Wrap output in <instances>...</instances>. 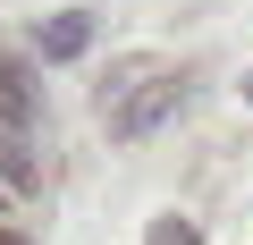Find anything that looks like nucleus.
Wrapping results in <instances>:
<instances>
[{"mask_svg": "<svg viewBox=\"0 0 253 245\" xmlns=\"http://www.w3.org/2000/svg\"><path fill=\"white\" fill-rule=\"evenodd\" d=\"M34 51H42V59H84V51H93V17H84V9L51 17V26L34 34Z\"/></svg>", "mask_w": 253, "mask_h": 245, "instance_id": "f257e3e1", "label": "nucleus"}, {"mask_svg": "<svg viewBox=\"0 0 253 245\" xmlns=\"http://www.w3.org/2000/svg\"><path fill=\"white\" fill-rule=\"evenodd\" d=\"M0 186H9V195H34V152H26L9 127H0Z\"/></svg>", "mask_w": 253, "mask_h": 245, "instance_id": "f03ea898", "label": "nucleus"}, {"mask_svg": "<svg viewBox=\"0 0 253 245\" xmlns=\"http://www.w3.org/2000/svg\"><path fill=\"white\" fill-rule=\"evenodd\" d=\"M144 245H203V228H194V220H177V211H169V220H152V237H144Z\"/></svg>", "mask_w": 253, "mask_h": 245, "instance_id": "7ed1b4c3", "label": "nucleus"}, {"mask_svg": "<svg viewBox=\"0 0 253 245\" xmlns=\"http://www.w3.org/2000/svg\"><path fill=\"white\" fill-rule=\"evenodd\" d=\"M0 245H34V237H26V228H9V220H0Z\"/></svg>", "mask_w": 253, "mask_h": 245, "instance_id": "20e7f679", "label": "nucleus"}, {"mask_svg": "<svg viewBox=\"0 0 253 245\" xmlns=\"http://www.w3.org/2000/svg\"><path fill=\"white\" fill-rule=\"evenodd\" d=\"M9 203H17V195H9V186H0V220H9Z\"/></svg>", "mask_w": 253, "mask_h": 245, "instance_id": "39448f33", "label": "nucleus"}, {"mask_svg": "<svg viewBox=\"0 0 253 245\" xmlns=\"http://www.w3.org/2000/svg\"><path fill=\"white\" fill-rule=\"evenodd\" d=\"M245 101H253V76H245Z\"/></svg>", "mask_w": 253, "mask_h": 245, "instance_id": "423d86ee", "label": "nucleus"}]
</instances>
